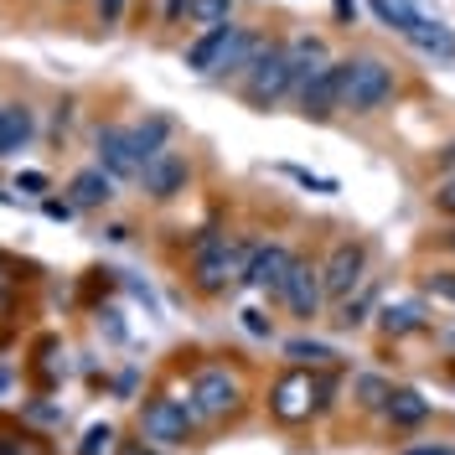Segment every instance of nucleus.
I'll return each instance as SVG.
<instances>
[{"mask_svg": "<svg viewBox=\"0 0 455 455\" xmlns=\"http://www.w3.org/2000/svg\"><path fill=\"white\" fill-rule=\"evenodd\" d=\"M378 326H383V337H414V331H425V306L388 300V306H378Z\"/></svg>", "mask_w": 455, "mask_h": 455, "instance_id": "nucleus-15", "label": "nucleus"}, {"mask_svg": "<svg viewBox=\"0 0 455 455\" xmlns=\"http://www.w3.org/2000/svg\"><path fill=\"white\" fill-rule=\"evenodd\" d=\"M435 166H440V171H455V140L445 145V150H440V156H435Z\"/></svg>", "mask_w": 455, "mask_h": 455, "instance_id": "nucleus-35", "label": "nucleus"}, {"mask_svg": "<svg viewBox=\"0 0 455 455\" xmlns=\"http://www.w3.org/2000/svg\"><path fill=\"white\" fill-rule=\"evenodd\" d=\"M0 264H5V259H0Z\"/></svg>", "mask_w": 455, "mask_h": 455, "instance_id": "nucleus-40", "label": "nucleus"}, {"mask_svg": "<svg viewBox=\"0 0 455 455\" xmlns=\"http://www.w3.org/2000/svg\"><path fill=\"white\" fill-rule=\"evenodd\" d=\"M295 93H300L306 119H331V114H337V62H331L326 73H315L311 84H300Z\"/></svg>", "mask_w": 455, "mask_h": 455, "instance_id": "nucleus-14", "label": "nucleus"}, {"mask_svg": "<svg viewBox=\"0 0 455 455\" xmlns=\"http://www.w3.org/2000/svg\"><path fill=\"white\" fill-rule=\"evenodd\" d=\"M372 306H378V290H372V284H363V290H352V295L341 300L331 321H337L341 331H352V326H363V321H368V311H372Z\"/></svg>", "mask_w": 455, "mask_h": 455, "instance_id": "nucleus-23", "label": "nucleus"}, {"mask_svg": "<svg viewBox=\"0 0 455 455\" xmlns=\"http://www.w3.org/2000/svg\"><path fill=\"white\" fill-rule=\"evenodd\" d=\"M233 16V0H187V21L197 27H223Z\"/></svg>", "mask_w": 455, "mask_h": 455, "instance_id": "nucleus-25", "label": "nucleus"}, {"mask_svg": "<svg viewBox=\"0 0 455 455\" xmlns=\"http://www.w3.org/2000/svg\"><path fill=\"white\" fill-rule=\"evenodd\" d=\"M73 207H104V202H114V176L104 166H88L73 176Z\"/></svg>", "mask_w": 455, "mask_h": 455, "instance_id": "nucleus-16", "label": "nucleus"}, {"mask_svg": "<svg viewBox=\"0 0 455 455\" xmlns=\"http://www.w3.org/2000/svg\"><path fill=\"white\" fill-rule=\"evenodd\" d=\"M264 47H269L264 36H254V31L238 27V36H233V47L223 52V62H218V73H212V78H228V73H243V78H249V68L259 62V52H264Z\"/></svg>", "mask_w": 455, "mask_h": 455, "instance_id": "nucleus-17", "label": "nucleus"}, {"mask_svg": "<svg viewBox=\"0 0 455 455\" xmlns=\"http://www.w3.org/2000/svg\"><path fill=\"white\" fill-rule=\"evenodd\" d=\"M284 357H290L295 368H311V372H326V368H337L341 363L337 347H326V341H306V337L284 341Z\"/></svg>", "mask_w": 455, "mask_h": 455, "instance_id": "nucleus-20", "label": "nucleus"}, {"mask_svg": "<svg viewBox=\"0 0 455 455\" xmlns=\"http://www.w3.org/2000/svg\"><path fill=\"white\" fill-rule=\"evenodd\" d=\"M243 326H249L254 337H269V321H264V315H259V311H243Z\"/></svg>", "mask_w": 455, "mask_h": 455, "instance_id": "nucleus-32", "label": "nucleus"}, {"mask_svg": "<svg viewBox=\"0 0 455 455\" xmlns=\"http://www.w3.org/2000/svg\"><path fill=\"white\" fill-rule=\"evenodd\" d=\"M16 187H21V192H47V176H42V171H21Z\"/></svg>", "mask_w": 455, "mask_h": 455, "instance_id": "nucleus-31", "label": "nucleus"}, {"mask_svg": "<svg viewBox=\"0 0 455 455\" xmlns=\"http://www.w3.org/2000/svg\"><path fill=\"white\" fill-rule=\"evenodd\" d=\"M187 403L197 409L202 419H233L238 403H243V383H238V372H228V368H202L192 378V398Z\"/></svg>", "mask_w": 455, "mask_h": 455, "instance_id": "nucleus-7", "label": "nucleus"}, {"mask_svg": "<svg viewBox=\"0 0 455 455\" xmlns=\"http://www.w3.org/2000/svg\"><path fill=\"white\" fill-rule=\"evenodd\" d=\"M109 445H114V429H109V425H93V429L84 435L78 455H99V451H109Z\"/></svg>", "mask_w": 455, "mask_h": 455, "instance_id": "nucleus-28", "label": "nucleus"}, {"mask_svg": "<svg viewBox=\"0 0 455 455\" xmlns=\"http://www.w3.org/2000/svg\"><path fill=\"white\" fill-rule=\"evenodd\" d=\"M409 42H414L425 57H440V62H451V57H455V31L440 27V21H429V16L409 31Z\"/></svg>", "mask_w": 455, "mask_h": 455, "instance_id": "nucleus-21", "label": "nucleus"}, {"mask_svg": "<svg viewBox=\"0 0 455 455\" xmlns=\"http://www.w3.org/2000/svg\"><path fill=\"white\" fill-rule=\"evenodd\" d=\"M321 284H326V300H337V306L352 290H363L368 284V243L363 238H337L326 264H321Z\"/></svg>", "mask_w": 455, "mask_h": 455, "instance_id": "nucleus-4", "label": "nucleus"}, {"mask_svg": "<svg viewBox=\"0 0 455 455\" xmlns=\"http://www.w3.org/2000/svg\"><path fill=\"white\" fill-rule=\"evenodd\" d=\"M0 455H47L36 435H0Z\"/></svg>", "mask_w": 455, "mask_h": 455, "instance_id": "nucleus-27", "label": "nucleus"}, {"mask_svg": "<svg viewBox=\"0 0 455 455\" xmlns=\"http://www.w3.org/2000/svg\"><path fill=\"white\" fill-rule=\"evenodd\" d=\"M425 295H429V300L455 306V269H429V275H425Z\"/></svg>", "mask_w": 455, "mask_h": 455, "instance_id": "nucleus-26", "label": "nucleus"}, {"mask_svg": "<svg viewBox=\"0 0 455 455\" xmlns=\"http://www.w3.org/2000/svg\"><path fill=\"white\" fill-rule=\"evenodd\" d=\"M445 249H451V254H455V228H451V233H445Z\"/></svg>", "mask_w": 455, "mask_h": 455, "instance_id": "nucleus-39", "label": "nucleus"}, {"mask_svg": "<svg viewBox=\"0 0 455 455\" xmlns=\"http://www.w3.org/2000/svg\"><path fill=\"white\" fill-rule=\"evenodd\" d=\"M99 21L104 27H119L124 21V0H99Z\"/></svg>", "mask_w": 455, "mask_h": 455, "instance_id": "nucleus-30", "label": "nucleus"}, {"mask_svg": "<svg viewBox=\"0 0 455 455\" xmlns=\"http://www.w3.org/2000/svg\"><path fill=\"white\" fill-rule=\"evenodd\" d=\"M383 419L394 429H409V425H425L429 419V398H419L414 388H394L388 403H383Z\"/></svg>", "mask_w": 455, "mask_h": 455, "instance_id": "nucleus-18", "label": "nucleus"}, {"mask_svg": "<svg viewBox=\"0 0 455 455\" xmlns=\"http://www.w3.org/2000/svg\"><path fill=\"white\" fill-rule=\"evenodd\" d=\"M31 135H36V119H31L27 104H0V161L27 150Z\"/></svg>", "mask_w": 455, "mask_h": 455, "instance_id": "nucleus-13", "label": "nucleus"}, {"mask_svg": "<svg viewBox=\"0 0 455 455\" xmlns=\"http://www.w3.org/2000/svg\"><path fill=\"white\" fill-rule=\"evenodd\" d=\"M394 394V383L388 378H378V372H363L357 383H352V398H357V409H383Z\"/></svg>", "mask_w": 455, "mask_h": 455, "instance_id": "nucleus-24", "label": "nucleus"}, {"mask_svg": "<svg viewBox=\"0 0 455 455\" xmlns=\"http://www.w3.org/2000/svg\"><path fill=\"white\" fill-rule=\"evenodd\" d=\"M290 264H295V254H290L284 243H259L254 254H249L243 284H254V290H269V295H280V284H284V275H290Z\"/></svg>", "mask_w": 455, "mask_h": 455, "instance_id": "nucleus-10", "label": "nucleus"}, {"mask_svg": "<svg viewBox=\"0 0 455 455\" xmlns=\"http://www.w3.org/2000/svg\"><path fill=\"white\" fill-rule=\"evenodd\" d=\"M394 68L383 57H347L337 62V109L347 114H378L394 99Z\"/></svg>", "mask_w": 455, "mask_h": 455, "instance_id": "nucleus-1", "label": "nucleus"}, {"mask_svg": "<svg viewBox=\"0 0 455 455\" xmlns=\"http://www.w3.org/2000/svg\"><path fill=\"white\" fill-rule=\"evenodd\" d=\"M280 300L290 306V315H300V321L321 315V306H326L321 264H311V259H295V264H290V275H284V284H280Z\"/></svg>", "mask_w": 455, "mask_h": 455, "instance_id": "nucleus-8", "label": "nucleus"}, {"mask_svg": "<svg viewBox=\"0 0 455 455\" xmlns=\"http://www.w3.org/2000/svg\"><path fill=\"white\" fill-rule=\"evenodd\" d=\"M243 269H249V254L233 249L218 228L197 233V243H192V290L197 295H223L233 280H243Z\"/></svg>", "mask_w": 455, "mask_h": 455, "instance_id": "nucleus-2", "label": "nucleus"}, {"mask_svg": "<svg viewBox=\"0 0 455 455\" xmlns=\"http://www.w3.org/2000/svg\"><path fill=\"white\" fill-rule=\"evenodd\" d=\"M140 181H145V192H150L156 202H171V197L187 192V181H192V161L176 156V150H166V156H156V161L140 171Z\"/></svg>", "mask_w": 455, "mask_h": 455, "instance_id": "nucleus-9", "label": "nucleus"}, {"mask_svg": "<svg viewBox=\"0 0 455 455\" xmlns=\"http://www.w3.org/2000/svg\"><path fill=\"white\" fill-rule=\"evenodd\" d=\"M166 135H171V119H166V114H150L145 124H135V130H130V140H135V156H140V171L150 166L156 156H166V150H161V145H166Z\"/></svg>", "mask_w": 455, "mask_h": 455, "instance_id": "nucleus-19", "label": "nucleus"}, {"mask_svg": "<svg viewBox=\"0 0 455 455\" xmlns=\"http://www.w3.org/2000/svg\"><path fill=\"white\" fill-rule=\"evenodd\" d=\"M73 212H78V207H73V202H47V218H62V223H68V218H73Z\"/></svg>", "mask_w": 455, "mask_h": 455, "instance_id": "nucleus-33", "label": "nucleus"}, {"mask_svg": "<svg viewBox=\"0 0 455 455\" xmlns=\"http://www.w3.org/2000/svg\"><path fill=\"white\" fill-rule=\"evenodd\" d=\"M290 88H295V62H290L284 47L269 42V47L259 52V62L249 68V78H243V99H249L254 109H269V104H280Z\"/></svg>", "mask_w": 455, "mask_h": 455, "instance_id": "nucleus-3", "label": "nucleus"}, {"mask_svg": "<svg viewBox=\"0 0 455 455\" xmlns=\"http://www.w3.org/2000/svg\"><path fill=\"white\" fill-rule=\"evenodd\" d=\"M124 455H161V451H150V445H130Z\"/></svg>", "mask_w": 455, "mask_h": 455, "instance_id": "nucleus-38", "label": "nucleus"}, {"mask_svg": "<svg viewBox=\"0 0 455 455\" xmlns=\"http://www.w3.org/2000/svg\"><path fill=\"white\" fill-rule=\"evenodd\" d=\"M435 212H445V218H455V176H445V181L435 187Z\"/></svg>", "mask_w": 455, "mask_h": 455, "instance_id": "nucleus-29", "label": "nucleus"}, {"mask_svg": "<svg viewBox=\"0 0 455 455\" xmlns=\"http://www.w3.org/2000/svg\"><path fill=\"white\" fill-rule=\"evenodd\" d=\"M192 425H197V409H192V403H181V398H145V409H140V435L145 440L176 451V445L192 440Z\"/></svg>", "mask_w": 455, "mask_h": 455, "instance_id": "nucleus-5", "label": "nucleus"}, {"mask_svg": "<svg viewBox=\"0 0 455 455\" xmlns=\"http://www.w3.org/2000/svg\"><path fill=\"white\" fill-rule=\"evenodd\" d=\"M331 5H337V16H341V21H347V16H357V0H331Z\"/></svg>", "mask_w": 455, "mask_h": 455, "instance_id": "nucleus-37", "label": "nucleus"}, {"mask_svg": "<svg viewBox=\"0 0 455 455\" xmlns=\"http://www.w3.org/2000/svg\"><path fill=\"white\" fill-rule=\"evenodd\" d=\"M398 455H455L451 445H409V451H398Z\"/></svg>", "mask_w": 455, "mask_h": 455, "instance_id": "nucleus-34", "label": "nucleus"}, {"mask_svg": "<svg viewBox=\"0 0 455 455\" xmlns=\"http://www.w3.org/2000/svg\"><path fill=\"white\" fill-rule=\"evenodd\" d=\"M161 16H166V21H181V16H187V0H166V11H161Z\"/></svg>", "mask_w": 455, "mask_h": 455, "instance_id": "nucleus-36", "label": "nucleus"}, {"mask_svg": "<svg viewBox=\"0 0 455 455\" xmlns=\"http://www.w3.org/2000/svg\"><path fill=\"white\" fill-rule=\"evenodd\" d=\"M372 16H378L383 27H394L398 36H409V31L425 21V11H414L409 0H372Z\"/></svg>", "mask_w": 455, "mask_h": 455, "instance_id": "nucleus-22", "label": "nucleus"}, {"mask_svg": "<svg viewBox=\"0 0 455 455\" xmlns=\"http://www.w3.org/2000/svg\"><path fill=\"white\" fill-rule=\"evenodd\" d=\"M99 166L109 171L114 181H130V176H140V156H135L130 130H119V124H104V130H99Z\"/></svg>", "mask_w": 455, "mask_h": 455, "instance_id": "nucleus-11", "label": "nucleus"}, {"mask_svg": "<svg viewBox=\"0 0 455 455\" xmlns=\"http://www.w3.org/2000/svg\"><path fill=\"white\" fill-rule=\"evenodd\" d=\"M269 414L280 425H306L315 414V372L311 368H284L269 383Z\"/></svg>", "mask_w": 455, "mask_h": 455, "instance_id": "nucleus-6", "label": "nucleus"}, {"mask_svg": "<svg viewBox=\"0 0 455 455\" xmlns=\"http://www.w3.org/2000/svg\"><path fill=\"white\" fill-rule=\"evenodd\" d=\"M233 36H238V27H207L197 36V42H192V47H187V68H192V73H218V62H223V52L228 47H233Z\"/></svg>", "mask_w": 455, "mask_h": 455, "instance_id": "nucleus-12", "label": "nucleus"}]
</instances>
